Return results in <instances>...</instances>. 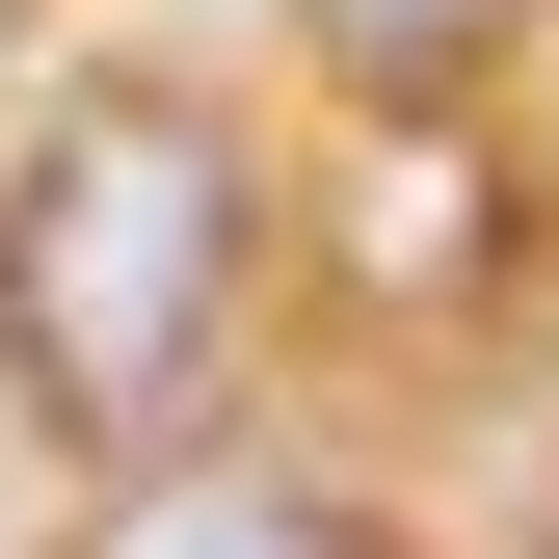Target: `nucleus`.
Masks as SVG:
<instances>
[{
    "label": "nucleus",
    "mask_w": 559,
    "mask_h": 559,
    "mask_svg": "<svg viewBox=\"0 0 559 559\" xmlns=\"http://www.w3.org/2000/svg\"><path fill=\"white\" fill-rule=\"evenodd\" d=\"M214 346H240V160L187 107H53L27 187H0V373H27V427L160 453V427H214Z\"/></svg>",
    "instance_id": "obj_1"
},
{
    "label": "nucleus",
    "mask_w": 559,
    "mask_h": 559,
    "mask_svg": "<svg viewBox=\"0 0 559 559\" xmlns=\"http://www.w3.org/2000/svg\"><path fill=\"white\" fill-rule=\"evenodd\" d=\"M81 559H373L346 507H294V479H160V507H107Z\"/></svg>",
    "instance_id": "obj_2"
},
{
    "label": "nucleus",
    "mask_w": 559,
    "mask_h": 559,
    "mask_svg": "<svg viewBox=\"0 0 559 559\" xmlns=\"http://www.w3.org/2000/svg\"><path fill=\"white\" fill-rule=\"evenodd\" d=\"M507 27H533V0H320V53H346L373 107H427V81H479Z\"/></svg>",
    "instance_id": "obj_3"
}]
</instances>
